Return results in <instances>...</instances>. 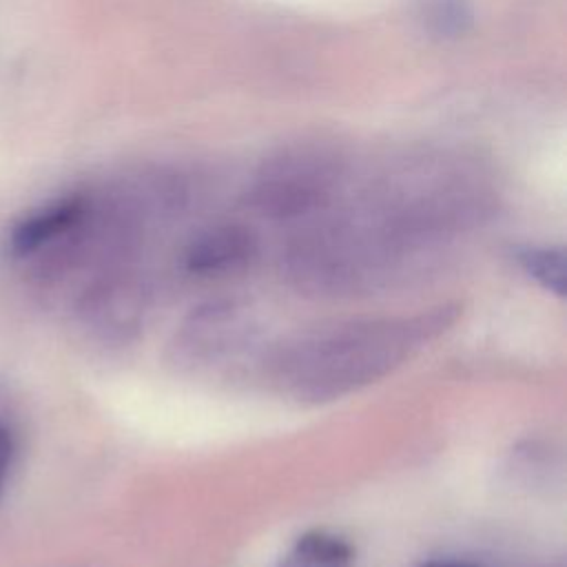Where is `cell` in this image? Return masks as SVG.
I'll use <instances>...</instances> for the list:
<instances>
[{"label": "cell", "instance_id": "5", "mask_svg": "<svg viewBox=\"0 0 567 567\" xmlns=\"http://www.w3.org/2000/svg\"><path fill=\"white\" fill-rule=\"evenodd\" d=\"M416 20L434 38H458L474 20L470 0H421Z\"/></svg>", "mask_w": 567, "mask_h": 567}, {"label": "cell", "instance_id": "1", "mask_svg": "<svg viewBox=\"0 0 567 567\" xmlns=\"http://www.w3.org/2000/svg\"><path fill=\"white\" fill-rule=\"evenodd\" d=\"M334 159L319 148H290L270 159L257 177L255 202L270 215H299L326 197Z\"/></svg>", "mask_w": 567, "mask_h": 567}, {"label": "cell", "instance_id": "3", "mask_svg": "<svg viewBox=\"0 0 567 567\" xmlns=\"http://www.w3.org/2000/svg\"><path fill=\"white\" fill-rule=\"evenodd\" d=\"M255 248L252 235L241 226H219L199 235L186 255V266L193 272H224L244 264Z\"/></svg>", "mask_w": 567, "mask_h": 567}, {"label": "cell", "instance_id": "2", "mask_svg": "<svg viewBox=\"0 0 567 567\" xmlns=\"http://www.w3.org/2000/svg\"><path fill=\"white\" fill-rule=\"evenodd\" d=\"M84 215H86V202L82 197H69L27 217L13 228L9 237L11 252L18 257L40 252L42 248L73 233L82 224Z\"/></svg>", "mask_w": 567, "mask_h": 567}, {"label": "cell", "instance_id": "8", "mask_svg": "<svg viewBox=\"0 0 567 567\" xmlns=\"http://www.w3.org/2000/svg\"><path fill=\"white\" fill-rule=\"evenodd\" d=\"M421 567H483V565L470 563V560H432V563H425Z\"/></svg>", "mask_w": 567, "mask_h": 567}, {"label": "cell", "instance_id": "7", "mask_svg": "<svg viewBox=\"0 0 567 567\" xmlns=\"http://www.w3.org/2000/svg\"><path fill=\"white\" fill-rule=\"evenodd\" d=\"M11 454H13V443L11 436L4 427H0V494H2V485L7 481L9 474V465H11Z\"/></svg>", "mask_w": 567, "mask_h": 567}, {"label": "cell", "instance_id": "6", "mask_svg": "<svg viewBox=\"0 0 567 567\" xmlns=\"http://www.w3.org/2000/svg\"><path fill=\"white\" fill-rule=\"evenodd\" d=\"M520 268L545 290L565 295V255L558 248L527 246L516 252Z\"/></svg>", "mask_w": 567, "mask_h": 567}, {"label": "cell", "instance_id": "4", "mask_svg": "<svg viewBox=\"0 0 567 567\" xmlns=\"http://www.w3.org/2000/svg\"><path fill=\"white\" fill-rule=\"evenodd\" d=\"M354 551L348 540L330 532H308L295 540L279 567H352Z\"/></svg>", "mask_w": 567, "mask_h": 567}]
</instances>
